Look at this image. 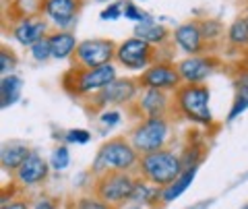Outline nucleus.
Returning a JSON list of instances; mask_svg holds the SVG:
<instances>
[{"instance_id": "nucleus-1", "label": "nucleus", "mask_w": 248, "mask_h": 209, "mask_svg": "<svg viewBox=\"0 0 248 209\" xmlns=\"http://www.w3.org/2000/svg\"><path fill=\"white\" fill-rule=\"evenodd\" d=\"M137 168L147 182H151L159 189L170 187L184 172L182 160L174 151H168V149H159V151L147 153V156H141Z\"/></svg>"}, {"instance_id": "nucleus-2", "label": "nucleus", "mask_w": 248, "mask_h": 209, "mask_svg": "<svg viewBox=\"0 0 248 209\" xmlns=\"http://www.w3.org/2000/svg\"><path fill=\"white\" fill-rule=\"evenodd\" d=\"M139 166V153L133 147V143L122 137L110 139L102 145L97 151V158L93 161V172L102 176L106 172H130Z\"/></svg>"}, {"instance_id": "nucleus-3", "label": "nucleus", "mask_w": 248, "mask_h": 209, "mask_svg": "<svg viewBox=\"0 0 248 209\" xmlns=\"http://www.w3.org/2000/svg\"><path fill=\"white\" fill-rule=\"evenodd\" d=\"M116 81V68L112 64L97 68H73L64 75V87L75 96H95Z\"/></svg>"}, {"instance_id": "nucleus-4", "label": "nucleus", "mask_w": 248, "mask_h": 209, "mask_svg": "<svg viewBox=\"0 0 248 209\" xmlns=\"http://www.w3.org/2000/svg\"><path fill=\"white\" fill-rule=\"evenodd\" d=\"M209 97L211 94L205 85H180L176 89V104L180 112L197 125H211L213 122Z\"/></svg>"}, {"instance_id": "nucleus-5", "label": "nucleus", "mask_w": 248, "mask_h": 209, "mask_svg": "<svg viewBox=\"0 0 248 209\" xmlns=\"http://www.w3.org/2000/svg\"><path fill=\"white\" fill-rule=\"evenodd\" d=\"M170 139V125L166 118H145L133 133H130V143L137 149L139 156L164 149Z\"/></svg>"}, {"instance_id": "nucleus-6", "label": "nucleus", "mask_w": 248, "mask_h": 209, "mask_svg": "<svg viewBox=\"0 0 248 209\" xmlns=\"http://www.w3.org/2000/svg\"><path fill=\"white\" fill-rule=\"evenodd\" d=\"M137 180L128 172H106L97 176L95 182V197L106 201L108 205H122L124 201H130Z\"/></svg>"}, {"instance_id": "nucleus-7", "label": "nucleus", "mask_w": 248, "mask_h": 209, "mask_svg": "<svg viewBox=\"0 0 248 209\" xmlns=\"http://www.w3.org/2000/svg\"><path fill=\"white\" fill-rule=\"evenodd\" d=\"M116 50L118 46L112 40H102V37L85 40L75 50L77 68H97L112 64V58H116Z\"/></svg>"}, {"instance_id": "nucleus-8", "label": "nucleus", "mask_w": 248, "mask_h": 209, "mask_svg": "<svg viewBox=\"0 0 248 209\" xmlns=\"http://www.w3.org/2000/svg\"><path fill=\"white\" fill-rule=\"evenodd\" d=\"M116 60H118L124 68H130V71L149 68L153 63V46L139 40V37H128V40L118 44Z\"/></svg>"}, {"instance_id": "nucleus-9", "label": "nucleus", "mask_w": 248, "mask_h": 209, "mask_svg": "<svg viewBox=\"0 0 248 209\" xmlns=\"http://www.w3.org/2000/svg\"><path fill=\"white\" fill-rule=\"evenodd\" d=\"M141 87L145 89H159V91H168V89H178L182 83V77L178 73V66L166 64V63H155L149 68H145V73L141 75Z\"/></svg>"}, {"instance_id": "nucleus-10", "label": "nucleus", "mask_w": 248, "mask_h": 209, "mask_svg": "<svg viewBox=\"0 0 248 209\" xmlns=\"http://www.w3.org/2000/svg\"><path fill=\"white\" fill-rule=\"evenodd\" d=\"M135 94H137V83L133 79H116L108 85V87H104L99 94H95L93 104L97 108L126 104L135 97Z\"/></svg>"}, {"instance_id": "nucleus-11", "label": "nucleus", "mask_w": 248, "mask_h": 209, "mask_svg": "<svg viewBox=\"0 0 248 209\" xmlns=\"http://www.w3.org/2000/svg\"><path fill=\"white\" fill-rule=\"evenodd\" d=\"M81 9V0H46V15L50 17V21L60 29L71 27L77 13Z\"/></svg>"}, {"instance_id": "nucleus-12", "label": "nucleus", "mask_w": 248, "mask_h": 209, "mask_svg": "<svg viewBox=\"0 0 248 209\" xmlns=\"http://www.w3.org/2000/svg\"><path fill=\"white\" fill-rule=\"evenodd\" d=\"M46 176H48V164H46V160L40 153L31 151V156L15 172V180L23 184V187H33V184H40Z\"/></svg>"}, {"instance_id": "nucleus-13", "label": "nucleus", "mask_w": 248, "mask_h": 209, "mask_svg": "<svg viewBox=\"0 0 248 209\" xmlns=\"http://www.w3.org/2000/svg\"><path fill=\"white\" fill-rule=\"evenodd\" d=\"M213 71V60L203 56H190L178 63V73L186 85H201Z\"/></svg>"}, {"instance_id": "nucleus-14", "label": "nucleus", "mask_w": 248, "mask_h": 209, "mask_svg": "<svg viewBox=\"0 0 248 209\" xmlns=\"http://www.w3.org/2000/svg\"><path fill=\"white\" fill-rule=\"evenodd\" d=\"M174 42L180 46L182 52L190 54V56H197L199 52H203L205 40H203V33H201L199 21L182 23V25H178L176 32H174Z\"/></svg>"}, {"instance_id": "nucleus-15", "label": "nucleus", "mask_w": 248, "mask_h": 209, "mask_svg": "<svg viewBox=\"0 0 248 209\" xmlns=\"http://www.w3.org/2000/svg\"><path fill=\"white\" fill-rule=\"evenodd\" d=\"M46 32H48V23H46L42 17L23 19L13 27L15 40H17L21 46H35L37 42L46 37Z\"/></svg>"}, {"instance_id": "nucleus-16", "label": "nucleus", "mask_w": 248, "mask_h": 209, "mask_svg": "<svg viewBox=\"0 0 248 209\" xmlns=\"http://www.w3.org/2000/svg\"><path fill=\"white\" fill-rule=\"evenodd\" d=\"M139 108L147 118H166L168 112V96L159 89H145L143 97L139 99Z\"/></svg>"}, {"instance_id": "nucleus-17", "label": "nucleus", "mask_w": 248, "mask_h": 209, "mask_svg": "<svg viewBox=\"0 0 248 209\" xmlns=\"http://www.w3.org/2000/svg\"><path fill=\"white\" fill-rule=\"evenodd\" d=\"M50 40V50H52V58L56 60H64L68 56H73L75 50H77V37L71 32H58V33H52L48 35Z\"/></svg>"}, {"instance_id": "nucleus-18", "label": "nucleus", "mask_w": 248, "mask_h": 209, "mask_svg": "<svg viewBox=\"0 0 248 209\" xmlns=\"http://www.w3.org/2000/svg\"><path fill=\"white\" fill-rule=\"evenodd\" d=\"M31 156L29 147L23 143H6L0 151V164L4 170H11V172H17L19 166Z\"/></svg>"}, {"instance_id": "nucleus-19", "label": "nucleus", "mask_w": 248, "mask_h": 209, "mask_svg": "<svg viewBox=\"0 0 248 209\" xmlns=\"http://www.w3.org/2000/svg\"><path fill=\"white\" fill-rule=\"evenodd\" d=\"M135 37H139V40H143L151 46H161L170 40V32L164 25H157V23H153V21H145L135 27Z\"/></svg>"}, {"instance_id": "nucleus-20", "label": "nucleus", "mask_w": 248, "mask_h": 209, "mask_svg": "<svg viewBox=\"0 0 248 209\" xmlns=\"http://www.w3.org/2000/svg\"><path fill=\"white\" fill-rule=\"evenodd\" d=\"M21 89H23V81L15 75H6L0 81V106L9 108L13 106L17 99L21 97Z\"/></svg>"}, {"instance_id": "nucleus-21", "label": "nucleus", "mask_w": 248, "mask_h": 209, "mask_svg": "<svg viewBox=\"0 0 248 209\" xmlns=\"http://www.w3.org/2000/svg\"><path fill=\"white\" fill-rule=\"evenodd\" d=\"M195 174H197V168H190V170H184L182 172V176L178 178V180H174L170 187H166V189H161V201L164 203H172L174 199H178L182 195V193L190 187V182H192V178H195Z\"/></svg>"}, {"instance_id": "nucleus-22", "label": "nucleus", "mask_w": 248, "mask_h": 209, "mask_svg": "<svg viewBox=\"0 0 248 209\" xmlns=\"http://www.w3.org/2000/svg\"><path fill=\"white\" fill-rule=\"evenodd\" d=\"M159 197H161L159 187H155V184L147 182V180L145 182L137 180L135 191H133V195H130V201H133V203H151V201L159 199Z\"/></svg>"}, {"instance_id": "nucleus-23", "label": "nucleus", "mask_w": 248, "mask_h": 209, "mask_svg": "<svg viewBox=\"0 0 248 209\" xmlns=\"http://www.w3.org/2000/svg\"><path fill=\"white\" fill-rule=\"evenodd\" d=\"M13 9L17 11L19 21H23V19H35L42 11H46V0H15Z\"/></svg>"}, {"instance_id": "nucleus-24", "label": "nucleus", "mask_w": 248, "mask_h": 209, "mask_svg": "<svg viewBox=\"0 0 248 209\" xmlns=\"http://www.w3.org/2000/svg\"><path fill=\"white\" fill-rule=\"evenodd\" d=\"M246 108H248V75L238 79V94H236V99H234V106H232V110H230L228 120L238 118V114L244 112Z\"/></svg>"}, {"instance_id": "nucleus-25", "label": "nucleus", "mask_w": 248, "mask_h": 209, "mask_svg": "<svg viewBox=\"0 0 248 209\" xmlns=\"http://www.w3.org/2000/svg\"><path fill=\"white\" fill-rule=\"evenodd\" d=\"M228 40L234 46H246L248 44V19L240 17L230 25L228 29Z\"/></svg>"}, {"instance_id": "nucleus-26", "label": "nucleus", "mask_w": 248, "mask_h": 209, "mask_svg": "<svg viewBox=\"0 0 248 209\" xmlns=\"http://www.w3.org/2000/svg\"><path fill=\"white\" fill-rule=\"evenodd\" d=\"M199 25H201V33H203L205 44H213L223 35V27L219 21L207 19V21H199Z\"/></svg>"}, {"instance_id": "nucleus-27", "label": "nucleus", "mask_w": 248, "mask_h": 209, "mask_svg": "<svg viewBox=\"0 0 248 209\" xmlns=\"http://www.w3.org/2000/svg\"><path fill=\"white\" fill-rule=\"evenodd\" d=\"M68 164H71V153H68V147L60 145L52 151V158H50V166L54 170H66Z\"/></svg>"}, {"instance_id": "nucleus-28", "label": "nucleus", "mask_w": 248, "mask_h": 209, "mask_svg": "<svg viewBox=\"0 0 248 209\" xmlns=\"http://www.w3.org/2000/svg\"><path fill=\"white\" fill-rule=\"evenodd\" d=\"M31 56H33L37 63H46L48 58H52V50H50V40L44 37L35 46H31Z\"/></svg>"}, {"instance_id": "nucleus-29", "label": "nucleus", "mask_w": 248, "mask_h": 209, "mask_svg": "<svg viewBox=\"0 0 248 209\" xmlns=\"http://www.w3.org/2000/svg\"><path fill=\"white\" fill-rule=\"evenodd\" d=\"M75 209H114V207L108 205L106 201H102L99 197H81L77 201Z\"/></svg>"}, {"instance_id": "nucleus-30", "label": "nucleus", "mask_w": 248, "mask_h": 209, "mask_svg": "<svg viewBox=\"0 0 248 209\" xmlns=\"http://www.w3.org/2000/svg\"><path fill=\"white\" fill-rule=\"evenodd\" d=\"M89 139H91V133H87L85 129H73V130H68L66 133V141L68 143L85 145V143H89Z\"/></svg>"}, {"instance_id": "nucleus-31", "label": "nucleus", "mask_w": 248, "mask_h": 209, "mask_svg": "<svg viewBox=\"0 0 248 209\" xmlns=\"http://www.w3.org/2000/svg\"><path fill=\"white\" fill-rule=\"evenodd\" d=\"M124 17H128V19H133V21H139V23L149 21V17H147V13L139 11L133 2H126V4H124Z\"/></svg>"}, {"instance_id": "nucleus-32", "label": "nucleus", "mask_w": 248, "mask_h": 209, "mask_svg": "<svg viewBox=\"0 0 248 209\" xmlns=\"http://www.w3.org/2000/svg\"><path fill=\"white\" fill-rule=\"evenodd\" d=\"M13 66H15V56L11 52L2 50L0 52V73H2V77H6V73H9Z\"/></svg>"}, {"instance_id": "nucleus-33", "label": "nucleus", "mask_w": 248, "mask_h": 209, "mask_svg": "<svg viewBox=\"0 0 248 209\" xmlns=\"http://www.w3.org/2000/svg\"><path fill=\"white\" fill-rule=\"evenodd\" d=\"M122 11H124V4L122 2H114V4H110L106 11H102V19H118V17H122Z\"/></svg>"}, {"instance_id": "nucleus-34", "label": "nucleus", "mask_w": 248, "mask_h": 209, "mask_svg": "<svg viewBox=\"0 0 248 209\" xmlns=\"http://www.w3.org/2000/svg\"><path fill=\"white\" fill-rule=\"evenodd\" d=\"M99 120H102L106 127H114V125H118L120 122V114L118 112H104Z\"/></svg>"}, {"instance_id": "nucleus-35", "label": "nucleus", "mask_w": 248, "mask_h": 209, "mask_svg": "<svg viewBox=\"0 0 248 209\" xmlns=\"http://www.w3.org/2000/svg\"><path fill=\"white\" fill-rule=\"evenodd\" d=\"M33 209H58V207H56V203H54V201H50V199H42L40 203H35Z\"/></svg>"}, {"instance_id": "nucleus-36", "label": "nucleus", "mask_w": 248, "mask_h": 209, "mask_svg": "<svg viewBox=\"0 0 248 209\" xmlns=\"http://www.w3.org/2000/svg\"><path fill=\"white\" fill-rule=\"evenodd\" d=\"M2 209H29L27 201H13L9 205H2Z\"/></svg>"}, {"instance_id": "nucleus-37", "label": "nucleus", "mask_w": 248, "mask_h": 209, "mask_svg": "<svg viewBox=\"0 0 248 209\" xmlns=\"http://www.w3.org/2000/svg\"><path fill=\"white\" fill-rule=\"evenodd\" d=\"M97 2H108V0H97Z\"/></svg>"}, {"instance_id": "nucleus-38", "label": "nucleus", "mask_w": 248, "mask_h": 209, "mask_svg": "<svg viewBox=\"0 0 248 209\" xmlns=\"http://www.w3.org/2000/svg\"><path fill=\"white\" fill-rule=\"evenodd\" d=\"M244 209H248V203H246V205H244Z\"/></svg>"}, {"instance_id": "nucleus-39", "label": "nucleus", "mask_w": 248, "mask_h": 209, "mask_svg": "<svg viewBox=\"0 0 248 209\" xmlns=\"http://www.w3.org/2000/svg\"><path fill=\"white\" fill-rule=\"evenodd\" d=\"M246 19H248V17H246Z\"/></svg>"}]
</instances>
